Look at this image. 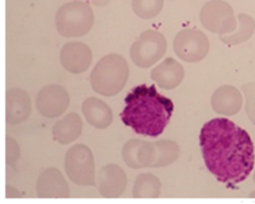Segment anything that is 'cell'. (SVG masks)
<instances>
[{"label":"cell","instance_id":"cell-11","mask_svg":"<svg viewBox=\"0 0 255 204\" xmlns=\"http://www.w3.org/2000/svg\"><path fill=\"white\" fill-rule=\"evenodd\" d=\"M96 184L102 196L116 198L125 191L127 177L121 167L116 164H108L99 171Z\"/></svg>","mask_w":255,"mask_h":204},{"label":"cell","instance_id":"cell-21","mask_svg":"<svg viewBox=\"0 0 255 204\" xmlns=\"http://www.w3.org/2000/svg\"><path fill=\"white\" fill-rule=\"evenodd\" d=\"M239 29L230 35L220 36V40L227 45H237L247 41L253 34L255 29V22L252 17L247 14H238Z\"/></svg>","mask_w":255,"mask_h":204},{"label":"cell","instance_id":"cell-19","mask_svg":"<svg viewBox=\"0 0 255 204\" xmlns=\"http://www.w3.org/2000/svg\"><path fill=\"white\" fill-rule=\"evenodd\" d=\"M160 194V181L151 173L139 174L133 185L134 198H156Z\"/></svg>","mask_w":255,"mask_h":204},{"label":"cell","instance_id":"cell-22","mask_svg":"<svg viewBox=\"0 0 255 204\" xmlns=\"http://www.w3.org/2000/svg\"><path fill=\"white\" fill-rule=\"evenodd\" d=\"M132 10L141 19H151L159 14L163 0H132Z\"/></svg>","mask_w":255,"mask_h":204},{"label":"cell","instance_id":"cell-14","mask_svg":"<svg viewBox=\"0 0 255 204\" xmlns=\"http://www.w3.org/2000/svg\"><path fill=\"white\" fill-rule=\"evenodd\" d=\"M242 103V95L233 86H222L216 89L211 97V106L214 111L227 116L236 114L241 109Z\"/></svg>","mask_w":255,"mask_h":204},{"label":"cell","instance_id":"cell-13","mask_svg":"<svg viewBox=\"0 0 255 204\" xmlns=\"http://www.w3.org/2000/svg\"><path fill=\"white\" fill-rule=\"evenodd\" d=\"M37 195L40 198H68L69 187L62 173L50 167L44 170L38 178Z\"/></svg>","mask_w":255,"mask_h":204},{"label":"cell","instance_id":"cell-24","mask_svg":"<svg viewBox=\"0 0 255 204\" xmlns=\"http://www.w3.org/2000/svg\"><path fill=\"white\" fill-rule=\"evenodd\" d=\"M19 157V148L17 145V142L8 137L7 138V161L9 163H12L13 161H16Z\"/></svg>","mask_w":255,"mask_h":204},{"label":"cell","instance_id":"cell-5","mask_svg":"<svg viewBox=\"0 0 255 204\" xmlns=\"http://www.w3.org/2000/svg\"><path fill=\"white\" fill-rule=\"evenodd\" d=\"M65 169L69 178L82 186H96L95 161L91 149L84 144L71 147L65 157Z\"/></svg>","mask_w":255,"mask_h":204},{"label":"cell","instance_id":"cell-23","mask_svg":"<svg viewBox=\"0 0 255 204\" xmlns=\"http://www.w3.org/2000/svg\"><path fill=\"white\" fill-rule=\"evenodd\" d=\"M246 98L245 110L248 118L255 124V83H248L242 86Z\"/></svg>","mask_w":255,"mask_h":204},{"label":"cell","instance_id":"cell-12","mask_svg":"<svg viewBox=\"0 0 255 204\" xmlns=\"http://www.w3.org/2000/svg\"><path fill=\"white\" fill-rule=\"evenodd\" d=\"M155 155L153 143L140 139H130L123 147V158L132 169L151 167Z\"/></svg>","mask_w":255,"mask_h":204},{"label":"cell","instance_id":"cell-20","mask_svg":"<svg viewBox=\"0 0 255 204\" xmlns=\"http://www.w3.org/2000/svg\"><path fill=\"white\" fill-rule=\"evenodd\" d=\"M155 148L154 160L151 167H163L174 162L179 155L178 145L171 140L153 142Z\"/></svg>","mask_w":255,"mask_h":204},{"label":"cell","instance_id":"cell-1","mask_svg":"<svg viewBox=\"0 0 255 204\" xmlns=\"http://www.w3.org/2000/svg\"><path fill=\"white\" fill-rule=\"evenodd\" d=\"M199 143L207 169L226 184L245 180L254 167V146L246 130L233 121L217 117L201 128Z\"/></svg>","mask_w":255,"mask_h":204},{"label":"cell","instance_id":"cell-25","mask_svg":"<svg viewBox=\"0 0 255 204\" xmlns=\"http://www.w3.org/2000/svg\"><path fill=\"white\" fill-rule=\"evenodd\" d=\"M91 1L93 2L94 5L99 6V7H102V6H105V5L109 4L111 0H91Z\"/></svg>","mask_w":255,"mask_h":204},{"label":"cell","instance_id":"cell-16","mask_svg":"<svg viewBox=\"0 0 255 204\" xmlns=\"http://www.w3.org/2000/svg\"><path fill=\"white\" fill-rule=\"evenodd\" d=\"M31 112V102L26 92L21 89H11L6 93V120L18 124L27 119Z\"/></svg>","mask_w":255,"mask_h":204},{"label":"cell","instance_id":"cell-10","mask_svg":"<svg viewBox=\"0 0 255 204\" xmlns=\"http://www.w3.org/2000/svg\"><path fill=\"white\" fill-rule=\"evenodd\" d=\"M92 59L91 49L81 42L67 43L60 52L63 68L72 74L84 73L90 67Z\"/></svg>","mask_w":255,"mask_h":204},{"label":"cell","instance_id":"cell-9","mask_svg":"<svg viewBox=\"0 0 255 204\" xmlns=\"http://www.w3.org/2000/svg\"><path fill=\"white\" fill-rule=\"evenodd\" d=\"M70 98L67 91L58 85L42 88L36 97L38 111L46 117H57L69 106Z\"/></svg>","mask_w":255,"mask_h":204},{"label":"cell","instance_id":"cell-7","mask_svg":"<svg viewBox=\"0 0 255 204\" xmlns=\"http://www.w3.org/2000/svg\"><path fill=\"white\" fill-rule=\"evenodd\" d=\"M199 17L205 29L219 35L232 33L237 27L232 7L223 0H210L205 3Z\"/></svg>","mask_w":255,"mask_h":204},{"label":"cell","instance_id":"cell-15","mask_svg":"<svg viewBox=\"0 0 255 204\" xmlns=\"http://www.w3.org/2000/svg\"><path fill=\"white\" fill-rule=\"evenodd\" d=\"M184 70L182 66L172 58L165 59L162 63L153 68L150 78L160 89H175L183 80Z\"/></svg>","mask_w":255,"mask_h":204},{"label":"cell","instance_id":"cell-8","mask_svg":"<svg viewBox=\"0 0 255 204\" xmlns=\"http://www.w3.org/2000/svg\"><path fill=\"white\" fill-rule=\"evenodd\" d=\"M173 51L176 56L188 63L204 59L209 51L206 35L197 29H183L174 38Z\"/></svg>","mask_w":255,"mask_h":204},{"label":"cell","instance_id":"cell-6","mask_svg":"<svg viewBox=\"0 0 255 204\" xmlns=\"http://www.w3.org/2000/svg\"><path fill=\"white\" fill-rule=\"evenodd\" d=\"M166 51L163 35L155 30H146L139 35L130 47V59L137 67L149 68L155 64Z\"/></svg>","mask_w":255,"mask_h":204},{"label":"cell","instance_id":"cell-2","mask_svg":"<svg viewBox=\"0 0 255 204\" xmlns=\"http://www.w3.org/2000/svg\"><path fill=\"white\" fill-rule=\"evenodd\" d=\"M121 113L123 122L138 134L156 137L164 130L172 111L173 102L160 95L154 85H140L126 97Z\"/></svg>","mask_w":255,"mask_h":204},{"label":"cell","instance_id":"cell-18","mask_svg":"<svg viewBox=\"0 0 255 204\" xmlns=\"http://www.w3.org/2000/svg\"><path fill=\"white\" fill-rule=\"evenodd\" d=\"M82 119L76 112L68 113L53 126V136L61 144H68L77 139L82 132Z\"/></svg>","mask_w":255,"mask_h":204},{"label":"cell","instance_id":"cell-26","mask_svg":"<svg viewBox=\"0 0 255 204\" xmlns=\"http://www.w3.org/2000/svg\"><path fill=\"white\" fill-rule=\"evenodd\" d=\"M253 178H254V181H255V172H254V175H253Z\"/></svg>","mask_w":255,"mask_h":204},{"label":"cell","instance_id":"cell-4","mask_svg":"<svg viewBox=\"0 0 255 204\" xmlns=\"http://www.w3.org/2000/svg\"><path fill=\"white\" fill-rule=\"evenodd\" d=\"M56 27L64 37H81L86 35L94 24V13L89 4L82 1L62 5L55 17Z\"/></svg>","mask_w":255,"mask_h":204},{"label":"cell","instance_id":"cell-17","mask_svg":"<svg viewBox=\"0 0 255 204\" xmlns=\"http://www.w3.org/2000/svg\"><path fill=\"white\" fill-rule=\"evenodd\" d=\"M82 112L90 124L99 129L107 128L113 121L111 107L102 100L88 98L82 104Z\"/></svg>","mask_w":255,"mask_h":204},{"label":"cell","instance_id":"cell-3","mask_svg":"<svg viewBox=\"0 0 255 204\" xmlns=\"http://www.w3.org/2000/svg\"><path fill=\"white\" fill-rule=\"evenodd\" d=\"M128 79V63L118 54H109L102 58L91 73L93 90L104 97H112L120 93Z\"/></svg>","mask_w":255,"mask_h":204}]
</instances>
